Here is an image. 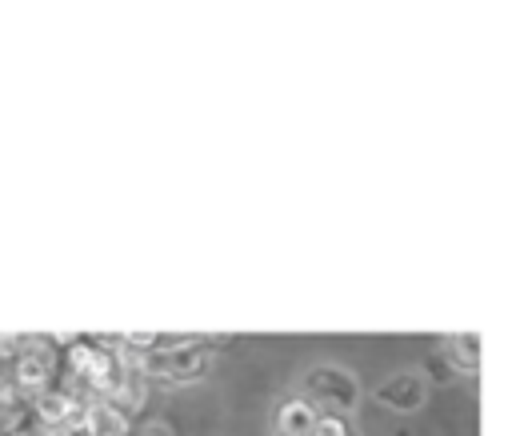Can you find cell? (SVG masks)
<instances>
[{"mask_svg": "<svg viewBox=\"0 0 512 436\" xmlns=\"http://www.w3.org/2000/svg\"><path fill=\"white\" fill-rule=\"evenodd\" d=\"M4 436H40L36 428H16V432H4Z\"/></svg>", "mask_w": 512, "mask_h": 436, "instance_id": "3957f363", "label": "cell"}, {"mask_svg": "<svg viewBox=\"0 0 512 436\" xmlns=\"http://www.w3.org/2000/svg\"><path fill=\"white\" fill-rule=\"evenodd\" d=\"M52 376H56V352H52V344L48 340H24V348H20L16 364H12L16 388L40 396V392H48Z\"/></svg>", "mask_w": 512, "mask_h": 436, "instance_id": "6da1fadb", "label": "cell"}, {"mask_svg": "<svg viewBox=\"0 0 512 436\" xmlns=\"http://www.w3.org/2000/svg\"><path fill=\"white\" fill-rule=\"evenodd\" d=\"M80 432L84 436H128V412H120L112 400H88Z\"/></svg>", "mask_w": 512, "mask_h": 436, "instance_id": "7a4b0ae2", "label": "cell"}]
</instances>
